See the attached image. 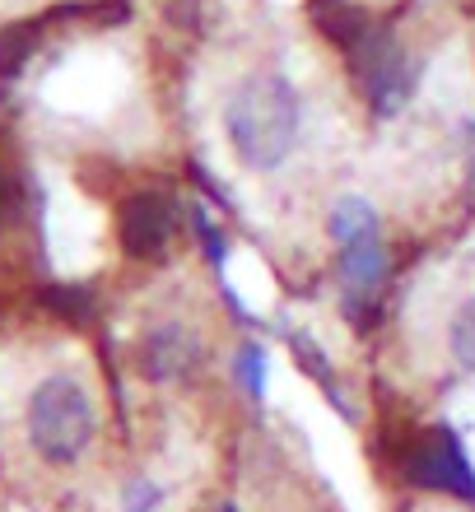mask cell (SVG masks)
Wrapping results in <instances>:
<instances>
[{
    "label": "cell",
    "instance_id": "cell-1",
    "mask_svg": "<svg viewBox=\"0 0 475 512\" xmlns=\"http://www.w3.org/2000/svg\"><path fill=\"white\" fill-rule=\"evenodd\" d=\"M303 135V98L280 70H252L224 98V140L247 173H275Z\"/></svg>",
    "mask_w": 475,
    "mask_h": 512
},
{
    "label": "cell",
    "instance_id": "cell-2",
    "mask_svg": "<svg viewBox=\"0 0 475 512\" xmlns=\"http://www.w3.org/2000/svg\"><path fill=\"white\" fill-rule=\"evenodd\" d=\"M24 443L52 471L80 466L98 443L94 391L84 387L75 373H61V368L38 378L24 396Z\"/></svg>",
    "mask_w": 475,
    "mask_h": 512
},
{
    "label": "cell",
    "instance_id": "cell-3",
    "mask_svg": "<svg viewBox=\"0 0 475 512\" xmlns=\"http://www.w3.org/2000/svg\"><path fill=\"white\" fill-rule=\"evenodd\" d=\"M331 243L340 266V298L354 322H364L387 284V243H382V219L364 196H340L326 215Z\"/></svg>",
    "mask_w": 475,
    "mask_h": 512
},
{
    "label": "cell",
    "instance_id": "cell-4",
    "mask_svg": "<svg viewBox=\"0 0 475 512\" xmlns=\"http://www.w3.org/2000/svg\"><path fill=\"white\" fill-rule=\"evenodd\" d=\"M396 466H401V475L415 489L475 503V461L466 452L462 433L452 429V424H424V429H415L406 438V447H401Z\"/></svg>",
    "mask_w": 475,
    "mask_h": 512
},
{
    "label": "cell",
    "instance_id": "cell-5",
    "mask_svg": "<svg viewBox=\"0 0 475 512\" xmlns=\"http://www.w3.org/2000/svg\"><path fill=\"white\" fill-rule=\"evenodd\" d=\"M345 61H350L354 80L364 89V103L378 117H396L410 103V94H415V66H410L406 47L396 42L392 28L368 24L364 38L345 52Z\"/></svg>",
    "mask_w": 475,
    "mask_h": 512
},
{
    "label": "cell",
    "instance_id": "cell-6",
    "mask_svg": "<svg viewBox=\"0 0 475 512\" xmlns=\"http://www.w3.org/2000/svg\"><path fill=\"white\" fill-rule=\"evenodd\" d=\"M205 359H210L205 336L182 317H159L140 331V373L159 387L191 382L205 368Z\"/></svg>",
    "mask_w": 475,
    "mask_h": 512
},
{
    "label": "cell",
    "instance_id": "cell-7",
    "mask_svg": "<svg viewBox=\"0 0 475 512\" xmlns=\"http://www.w3.org/2000/svg\"><path fill=\"white\" fill-rule=\"evenodd\" d=\"M177 238V201L168 191H136L117 205V243L136 261H154Z\"/></svg>",
    "mask_w": 475,
    "mask_h": 512
},
{
    "label": "cell",
    "instance_id": "cell-8",
    "mask_svg": "<svg viewBox=\"0 0 475 512\" xmlns=\"http://www.w3.org/2000/svg\"><path fill=\"white\" fill-rule=\"evenodd\" d=\"M308 14H313L317 33H322L326 42H336L340 52H350L354 42L364 38V28L373 24L354 0H308Z\"/></svg>",
    "mask_w": 475,
    "mask_h": 512
},
{
    "label": "cell",
    "instance_id": "cell-9",
    "mask_svg": "<svg viewBox=\"0 0 475 512\" xmlns=\"http://www.w3.org/2000/svg\"><path fill=\"white\" fill-rule=\"evenodd\" d=\"M289 350H294V359H299L303 373H308V378H313L317 387L326 391V401H331V405L340 410V415L350 419V415H354V405L345 401V387H340V378L331 373V364H326V354L317 350V345H313L308 336H289Z\"/></svg>",
    "mask_w": 475,
    "mask_h": 512
},
{
    "label": "cell",
    "instance_id": "cell-10",
    "mask_svg": "<svg viewBox=\"0 0 475 512\" xmlns=\"http://www.w3.org/2000/svg\"><path fill=\"white\" fill-rule=\"evenodd\" d=\"M42 303H47L61 322L84 326L89 317H94V308H98V294H94V284L70 280V284H47V289H42Z\"/></svg>",
    "mask_w": 475,
    "mask_h": 512
},
{
    "label": "cell",
    "instance_id": "cell-11",
    "mask_svg": "<svg viewBox=\"0 0 475 512\" xmlns=\"http://www.w3.org/2000/svg\"><path fill=\"white\" fill-rule=\"evenodd\" d=\"M448 359L462 373H475V294H466L448 317Z\"/></svg>",
    "mask_w": 475,
    "mask_h": 512
},
{
    "label": "cell",
    "instance_id": "cell-12",
    "mask_svg": "<svg viewBox=\"0 0 475 512\" xmlns=\"http://www.w3.org/2000/svg\"><path fill=\"white\" fill-rule=\"evenodd\" d=\"M28 205H33L28 177L10 159H0V229H19L28 219Z\"/></svg>",
    "mask_w": 475,
    "mask_h": 512
},
{
    "label": "cell",
    "instance_id": "cell-13",
    "mask_svg": "<svg viewBox=\"0 0 475 512\" xmlns=\"http://www.w3.org/2000/svg\"><path fill=\"white\" fill-rule=\"evenodd\" d=\"M38 33H42V19H24V24L0 28V75H19L24 70V61L38 47Z\"/></svg>",
    "mask_w": 475,
    "mask_h": 512
},
{
    "label": "cell",
    "instance_id": "cell-14",
    "mask_svg": "<svg viewBox=\"0 0 475 512\" xmlns=\"http://www.w3.org/2000/svg\"><path fill=\"white\" fill-rule=\"evenodd\" d=\"M233 373H238V387H243L252 401H261V396H266V382H271V359H266V350H261L257 340H247L243 350H238Z\"/></svg>",
    "mask_w": 475,
    "mask_h": 512
},
{
    "label": "cell",
    "instance_id": "cell-15",
    "mask_svg": "<svg viewBox=\"0 0 475 512\" xmlns=\"http://www.w3.org/2000/svg\"><path fill=\"white\" fill-rule=\"evenodd\" d=\"M163 503H168V489H163L150 471H140V475H131V480L122 485L117 508H122V512H159Z\"/></svg>",
    "mask_w": 475,
    "mask_h": 512
},
{
    "label": "cell",
    "instance_id": "cell-16",
    "mask_svg": "<svg viewBox=\"0 0 475 512\" xmlns=\"http://www.w3.org/2000/svg\"><path fill=\"white\" fill-rule=\"evenodd\" d=\"M191 224H196V233H201V243H205V256L215 261V266H224V256H229V243H224V233L215 229V219L205 215L201 205L191 210Z\"/></svg>",
    "mask_w": 475,
    "mask_h": 512
},
{
    "label": "cell",
    "instance_id": "cell-17",
    "mask_svg": "<svg viewBox=\"0 0 475 512\" xmlns=\"http://www.w3.org/2000/svg\"><path fill=\"white\" fill-rule=\"evenodd\" d=\"M466 131H471V149H475V122H471V126H466Z\"/></svg>",
    "mask_w": 475,
    "mask_h": 512
},
{
    "label": "cell",
    "instance_id": "cell-18",
    "mask_svg": "<svg viewBox=\"0 0 475 512\" xmlns=\"http://www.w3.org/2000/svg\"><path fill=\"white\" fill-rule=\"evenodd\" d=\"M224 512H238V508H224Z\"/></svg>",
    "mask_w": 475,
    "mask_h": 512
}]
</instances>
